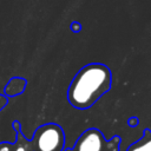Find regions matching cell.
I'll return each instance as SVG.
<instances>
[{
    "instance_id": "cell-1",
    "label": "cell",
    "mask_w": 151,
    "mask_h": 151,
    "mask_svg": "<svg viewBox=\"0 0 151 151\" xmlns=\"http://www.w3.org/2000/svg\"><path fill=\"white\" fill-rule=\"evenodd\" d=\"M111 83L112 74L106 65L100 63L88 64L80 68L72 79L67 99L76 109H88L111 88Z\"/></svg>"
},
{
    "instance_id": "cell-2",
    "label": "cell",
    "mask_w": 151,
    "mask_h": 151,
    "mask_svg": "<svg viewBox=\"0 0 151 151\" xmlns=\"http://www.w3.org/2000/svg\"><path fill=\"white\" fill-rule=\"evenodd\" d=\"M64 143V132L55 124H47L37 130L34 137L37 151H61Z\"/></svg>"
},
{
    "instance_id": "cell-3",
    "label": "cell",
    "mask_w": 151,
    "mask_h": 151,
    "mask_svg": "<svg viewBox=\"0 0 151 151\" xmlns=\"http://www.w3.org/2000/svg\"><path fill=\"white\" fill-rule=\"evenodd\" d=\"M118 138L106 142L101 132L97 129L86 130L78 139L74 151H114L112 146L118 147Z\"/></svg>"
},
{
    "instance_id": "cell-4",
    "label": "cell",
    "mask_w": 151,
    "mask_h": 151,
    "mask_svg": "<svg viewBox=\"0 0 151 151\" xmlns=\"http://www.w3.org/2000/svg\"><path fill=\"white\" fill-rule=\"evenodd\" d=\"M127 151H151V131L145 130L143 137L131 144Z\"/></svg>"
},
{
    "instance_id": "cell-5",
    "label": "cell",
    "mask_w": 151,
    "mask_h": 151,
    "mask_svg": "<svg viewBox=\"0 0 151 151\" xmlns=\"http://www.w3.org/2000/svg\"><path fill=\"white\" fill-rule=\"evenodd\" d=\"M25 88V80L20 79V78H15L12 79L9 81V84L6 87V93L9 96H17L20 92H22V90Z\"/></svg>"
},
{
    "instance_id": "cell-6",
    "label": "cell",
    "mask_w": 151,
    "mask_h": 151,
    "mask_svg": "<svg viewBox=\"0 0 151 151\" xmlns=\"http://www.w3.org/2000/svg\"><path fill=\"white\" fill-rule=\"evenodd\" d=\"M80 29H81V24L79 21H72V24H71V31L74 32V33H78Z\"/></svg>"
},
{
    "instance_id": "cell-7",
    "label": "cell",
    "mask_w": 151,
    "mask_h": 151,
    "mask_svg": "<svg viewBox=\"0 0 151 151\" xmlns=\"http://www.w3.org/2000/svg\"><path fill=\"white\" fill-rule=\"evenodd\" d=\"M0 151H11L9 144H2V145H0Z\"/></svg>"
},
{
    "instance_id": "cell-8",
    "label": "cell",
    "mask_w": 151,
    "mask_h": 151,
    "mask_svg": "<svg viewBox=\"0 0 151 151\" xmlns=\"http://www.w3.org/2000/svg\"><path fill=\"white\" fill-rule=\"evenodd\" d=\"M14 151H26V149L24 146H18V147L14 149Z\"/></svg>"
}]
</instances>
